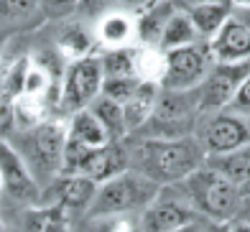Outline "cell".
I'll return each instance as SVG.
<instances>
[{"mask_svg": "<svg viewBox=\"0 0 250 232\" xmlns=\"http://www.w3.org/2000/svg\"><path fill=\"white\" fill-rule=\"evenodd\" d=\"M197 222L204 219L174 184V187H164L161 194L138 214V232H174Z\"/></svg>", "mask_w": 250, "mask_h": 232, "instance_id": "obj_8", "label": "cell"}, {"mask_svg": "<svg viewBox=\"0 0 250 232\" xmlns=\"http://www.w3.org/2000/svg\"><path fill=\"white\" fill-rule=\"evenodd\" d=\"M237 222H245V225H250V199H243L240 202V210H237Z\"/></svg>", "mask_w": 250, "mask_h": 232, "instance_id": "obj_36", "label": "cell"}, {"mask_svg": "<svg viewBox=\"0 0 250 232\" xmlns=\"http://www.w3.org/2000/svg\"><path fill=\"white\" fill-rule=\"evenodd\" d=\"M79 0H39V10L49 21H64L77 13Z\"/></svg>", "mask_w": 250, "mask_h": 232, "instance_id": "obj_30", "label": "cell"}, {"mask_svg": "<svg viewBox=\"0 0 250 232\" xmlns=\"http://www.w3.org/2000/svg\"><path fill=\"white\" fill-rule=\"evenodd\" d=\"M202 41L199 33L194 28V23H191L187 8H179L176 13L166 21L164 26V33H161V41H158V49L161 51H176V49H184V46H191Z\"/></svg>", "mask_w": 250, "mask_h": 232, "instance_id": "obj_20", "label": "cell"}, {"mask_svg": "<svg viewBox=\"0 0 250 232\" xmlns=\"http://www.w3.org/2000/svg\"><path fill=\"white\" fill-rule=\"evenodd\" d=\"M95 41L102 51H115V49H133L138 46V26H135V13L130 10H112L102 16L95 23Z\"/></svg>", "mask_w": 250, "mask_h": 232, "instance_id": "obj_13", "label": "cell"}, {"mask_svg": "<svg viewBox=\"0 0 250 232\" xmlns=\"http://www.w3.org/2000/svg\"><path fill=\"white\" fill-rule=\"evenodd\" d=\"M204 225L207 222H197V225H187V227H181V230H174V232H202Z\"/></svg>", "mask_w": 250, "mask_h": 232, "instance_id": "obj_40", "label": "cell"}, {"mask_svg": "<svg viewBox=\"0 0 250 232\" xmlns=\"http://www.w3.org/2000/svg\"><path fill=\"white\" fill-rule=\"evenodd\" d=\"M158 194H161L158 184L135 171H125L97 187V194L87 210V219H112L143 212Z\"/></svg>", "mask_w": 250, "mask_h": 232, "instance_id": "obj_5", "label": "cell"}, {"mask_svg": "<svg viewBox=\"0 0 250 232\" xmlns=\"http://www.w3.org/2000/svg\"><path fill=\"white\" fill-rule=\"evenodd\" d=\"M209 51L214 64H243L250 62V31L237 23L232 16L217 31V36L209 39Z\"/></svg>", "mask_w": 250, "mask_h": 232, "instance_id": "obj_15", "label": "cell"}, {"mask_svg": "<svg viewBox=\"0 0 250 232\" xmlns=\"http://www.w3.org/2000/svg\"><path fill=\"white\" fill-rule=\"evenodd\" d=\"M13 130H16L13 102H3V100H0V138H8V141H10Z\"/></svg>", "mask_w": 250, "mask_h": 232, "instance_id": "obj_32", "label": "cell"}, {"mask_svg": "<svg viewBox=\"0 0 250 232\" xmlns=\"http://www.w3.org/2000/svg\"><path fill=\"white\" fill-rule=\"evenodd\" d=\"M237 191H240V199H250V179L243 181L240 187H237Z\"/></svg>", "mask_w": 250, "mask_h": 232, "instance_id": "obj_41", "label": "cell"}, {"mask_svg": "<svg viewBox=\"0 0 250 232\" xmlns=\"http://www.w3.org/2000/svg\"><path fill=\"white\" fill-rule=\"evenodd\" d=\"M87 110L92 112L102 125H105V130L110 133L112 141H125V138H128V130H125V120H123V105H118L115 100L100 95Z\"/></svg>", "mask_w": 250, "mask_h": 232, "instance_id": "obj_25", "label": "cell"}, {"mask_svg": "<svg viewBox=\"0 0 250 232\" xmlns=\"http://www.w3.org/2000/svg\"><path fill=\"white\" fill-rule=\"evenodd\" d=\"M10 39V28H0V64H3V49Z\"/></svg>", "mask_w": 250, "mask_h": 232, "instance_id": "obj_38", "label": "cell"}, {"mask_svg": "<svg viewBox=\"0 0 250 232\" xmlns=\"http://www.w3.org/2000/svg\"><path fill=\"white\" fill-rule=\"evenodd\" d=\"M202 232H230V222L227 225H217V222H207Z\"/></svg>", "mask_w": 250, "mask_h": 232, "instance_id": "obj_37", "label": "cell"}, {"mask_svg": "<svg viewBox=\"0 0 250 232\" xmlns=\"http://www.w3.org/2000/svg\"><path fill=\"white\" fill-rule=\"evenodd\" d=\"M118 8H123L120 0H79L74 16L97 23L102 16H107V13H112V10H118Z\"/></svg>", "mask_w": 250, "mask_h": 232, "instance_id": "obj_29", "label": "cell"}, {"mask_svg": "<svg viewBox=\"0 0 250 232\" xmlns=\"http://www.w3.org/2000/svg\"><path fill=\"white\" fill-rule=\"evenodd\" d=\"M97 194V184L79 173H59L49 187L41 189V202L39 204H56L66 212H84L89 210Z\"/></svg>", "mask_w": 250, "mask_h": 232, "instance_id": "obj_12", "label": "cell"}, {"mask_svg": "<svg viewBox=\"0 0 250 232\" xmlns=\"http://www.w3.org/2000/svg\"><path fill=\"white\" fill-rule=\"evenodd\" d=\"M105 227L102 232H138V219L128 217H112V219H102Z\"/></svg>", "mask_w": 250, "mask_h": 232, "instance_id": "obj_33", "label": "cell"}, {"mask_svg": "<svg viewBox=\"0 0 250 232\" xmlns=\"http://www.w3.org/2000/svg\"><path fill=\"white\" fill-rule=\"evenodd\" d=\"M56 43H59V51L64 59L77 62V59H84V56H92L97 41H95V33H89L82 23H66Z\"/></svg>", "mask_w": 250, "mask_h": 232, "instance_id": "obj_21", "label": "cell"}, {"mask_svg": "<svg viewBox=\"0 0 250 232\" xmlns=\"http://www.w3.org/2000/svg\"><path fill=\"white\" fill-rule=\"evenodd\" d=\"M227 112H232V115H237V118H243V120H250V74L240 84V89L235 92L232 102L227 105Z\"/></svg>", "mask_w": 250, "mask_h": 232, "instance_id": "obj_31", "label": "cell"}, {"mask_svg": "<svg viewBox=\"0 0 250 232\" xmlns=\"http://www.w3.org/2000/svg\"><path fill=\"white\" fill-rule=\"evenodd\" d=\"M153 0H120L123 10H130V13H141L143 8H148Z\"/></svg>", "mask_w": 250, "mask_h": 232, "instance_id": "obj_34", "label": "cell"}, {"mask_svg": "<svg viewBox=\"0 0 250 232\" xmlns=\"http://www.w3.org/2000/svg\"><path fill=\"white\" fill-rule=\"evenodd\" d=\"M232 18L250 31V8H232Z\"/></svg>", "mask_w": 250, "mask_h": 232, "instance_id": "obj_35", "label": "cell"}, {"mask_svg": "<svg viewBox=\"0 0 250 232\" xmlns=\"http://www.w3.org/2000/svg\"><path fill=\"white\" fill-rule=\"evenodd\" d=\"M179 10L176 0H153L148 8L135 13V26H138V46H158L166 21Z\"/></svg>", "mask_w": 250, "mask_h": 232, "instance_id": "obj_16", "label": "cell"}, {"mask_svg": "<svg viewBox=\"0 0 250 232\" xmlns=\"http://www.w3.org/2000/svg\"><path fill=\"white\" fill-rule=\"evenodd\" d=\"M141 87V79L138 77H105L102 82V95L115 100L118 105H125L135 92Z\"/></svg>", "mask_w": 250, "mask_h": 232, "instance_id": "obj_28", "label": "cell"}, {"mask_svg": "<svg viewBox=\"0 0 250 232\" xmlns=\"http://www.w3.org/2000/svg\"><path fill=\"white\" fill-rule=\"evenodd\" d=\"M69 212L56 204H36L26 212V232H66Z\"/></svg>", "mask_w": 250, "mask_h": 232, "instance_id": "obj_23", "label": "cell"}, {"mask_svg": "<svg viewBox=\"0 0 250 232\" xmlns=\"http://www.w3.org/2000/svg\"><path fill=\"white\" fill-rule=\"evenodd\" d=\"M212 66H214V59H212L207 41H197L191 46H184V49L168 51L161 89H174V92L199 89L207 74L212 72Z\"/></svg>", "mask_w": 250, "mask_h": 232, "instance_id": "obj_7", "label": "cell"}, {"mask_svg": "<svg viewBox=\"0 0 250 232\" xmlns=\"http://www.w3.org/2000/svg\"><path fill=\"white\" fill-rule=\"evenodd\" d=\"M0 181H3V191L16 202H23L28 207H36L41 202L39 181L33 179L23 156L8 138H0Z\"/></svg>", "mask_w": 250, "mask_h": 232, "instance_id": "obj_11", "label": "cell"}, {"mask_svg": "<svg viewBox=\"0 0 250 232\" xmlns=\"http://www.w3.org/2000/svg\"><path fill=\"white\" fill-rule=\"evenodd\" d=\"M230 232H250V225H245V222H237V219H232V222H230Z\"/></svg>", "mask_w": 250, "mask_h": 232, "instance_id": "obj_39", "label": "cell"}, {"mask_svg": "<svg viewBox=\"0 0 250 232\" xmlns=\"http://www.w3.org/2000/svg\"><path fill=\"white\" fill-rule=\"evenodd\" d=\"M187 13L194 23V28L199 33L202 41H209L217 36V31L225 26L232 16V5L230 0H207V3H197L187 8Z\"/></svg>", "mask_w": 250, "mask_h": 232, "instance_id": "obj_17", "label": "cell"}, {"mask_svg": "<svg viewBox=\"0 0 250 232\" xmlns=\"http://www.w3.org/2000/svg\"><path fill=\"white\" fill-rule=\"evenodd\" d=\"M250 74V62L243 64H214L207 79L197 89L199 97V115H214L227 110V105L232 102L235 92L240 89V84Z\"/></svg>", "mask_w": 250, "mask_h": 232, "instance_id": "obj_10", "label": "cell"}, {"mask_svg": "<svg viewBox=\"0 0 250 232\" xmlns=\"http://www.w3.org/2000/svg\"><path fill=\"white\" fill-rule=\"evenodd\" d=\"M207 166L214 169L217 173H222L225 179H230L232 184L240 187L243 181L250 179V141L245 146H240L237 150H232V153L207 158Z\"/></svg>", "mask_w": 250, "mask_h": 232, "instance_id": "obj_22", "label": "cell"}, {"mask_svg": "<svg viewBox=\"0 0 250 232\" xmlns=\"http://www.w3.org/2000/svg\"><path fill=\"white\" fill-rule=\"evenodd\" d=\"M13 146L18 148V153L23 156L33 179L43 189L62 173L64 146H66V123L49 118V120L39 123L36 127H31V130H18Z\"/></svg>", "mask_w": 250, "mask_h": 232, "instance_id": "obj_3", "label": "cell"}, {"mask_svg": "<svg viewBox=\"0 0 250 232\" xmlns=\"http://www.w3.org/2000/svg\"><path fill=\"white\" fill-rule=\"evenodd\" d=\"M125 171H130L128 146H125L123 141H112L105 148L89 150V156L84 158L82 169H79V176L92 179L100 187V184L115 179V176H120V173H125Z\"/></svg>", "mask_w": 250, "mask_h": 232, "instance_id": "obj_14", "label": "cell"}, {"mask_svg": "<svg viewBox=\"0 0 250 232\" xmlns=\"http://www.w3.org/2000/svg\"><path fill=\"white\" fill-rule=\"evenodd\" d=\"M166 74V51L158 46H135V77L146 84L161 87Z\"/></svg>", "mask_w": 250, "mask_h": 232, "instance_id": "obj_24", "label": "cell"}, {"mask_svg": "<svg viewBox=\"0 0 250 232\" xmlns=\"http://www.w3.org/2000/svg\"><path fill=\"white\" fill-rule=\"evenodd\" d=\"M158 95H161V87L158 84H146L141 82L138 92L123 105V120H125V130L128 135H133L135 130L151 120V115L156 110V102H158Z\"/></svg>", "mask_w": 250, "mask_h": 232, "instance_id": "obj_18", "label": "cell"}, {"mask_svg": "<svg viewBox=\"0 0 250 232\" xmlns=\"http://www.w3.org/2000/svg\"><path fill=\"white\" fill-rule=\"evenodd\" d=\"M232 8H250V0H230Z\"/></svg>", "mask_w": 250, "mask_h": 232, "instance_id": "obj_42", "label": "cell"}, {"mask_svg": "<svg viewBox=\"0 0 250 232\" xmlns=\"http://www.w3.org/2000/svg\"><path fill=\"white\" fill-rule=\"evenodd\" d=\"M0 191H3V181H0Z\"/></svg>", "mask_w": 250, "mask_h": 232, "instance_id": "obj_43", "label": "cell"}, {"mask_svg": "<svg viewBox=\"0 0 250 232\" xmlns=\"http://www.w3.org/2000/svg\"><path fill=\"white\" fill-rule=\"evenodd\" d=\"M66 135L77 143L92 148V150L105 148L107 143H112V138L105 130V125H102L89 110H79V112L69 115V120H66Z\"/></svg>", "mask_w": 250, "mask_h": 232, "instance_id": "obj_19", "label": "cell"}, {"mask_svg": "<svg viewBox=\"0 0 250 232\" xmlns=\"http://www.w3.org/2000/svg\"><path fill=\"white\" fill-rule=\"evenodd\" d=\"M199 97L197 89L174 92L161 89L151 120L125 141H176V138L197 135L199 125Z\"/></svg>", "mask_w": 250, "mask_h": 232, "instance_id": "obj_2", "label": "cell"}, {"mask_svg": "<svg viewBox=\"0 0 250 232\" xmlns=\"http://www.w3.org/2000/svg\"><path fill=\"white\" fill-rule=\"evenodd\" d=\"M176 187L187 196V202L199 212L204 222L227 225L237 217V210H240V202H243L237 184L225 179L222 173L209 169L207 164L191 173L189 179L176 184Z\"/></svg>", "mask_w": 250, "mask_h": 232, "instance_id": "obj_4", "label": "cell"}, {"mask_svg": "<svg viewBox=\"0 0 250 232\" xmlns=\"http://www.w3.org/2000/svg\"><path fill=\"white\" fill-rule=\"evenodd\" d=\"M102 62L100 56H84V59L69 62L64 69L62 87H59V112L74 115L79 110H87L102 95Z\"/></svg>", "mask_w": 250, "mask_h": 232, "instance_id": "obj_6", "label": "cell"}, {"mask_svg": "<svg viewBox=\"0 0 250 232\" xmlns=\"http://www.w3.org/2000/svg\"><path fill=\"white\" fill-rule=\"evenodd\" d=\"M33 16H41L39 0H0V28H5V23H21Z\"/></svg>", "mask_w": 250, "mask_h": 232, "instance_id": "obj_27", "label": "cell"}, {"mask_svg": "<svg viewBox=\"0 0 250 232\" xmlns=\"http://www.w3.org/2000/svg\"><path fill=\"white\" fill-rule=\"evenodd\" d=\"M100 62L105 77H135V46L133 49L102 51Z\"/></svg>", "mask_w": 250, "mask_h": 232, "instance_id": "obj_26", "label": "cell"}, {"mask_svg": "<svg viewBox=\"0 0 250 232\" xmlns=\"http://www.w3.org/2000/svg\"><path fill=\"white\" fill-rule=\"evenodd\" d=\"M128 146L130 171L158 187H174L207 164V153L197 135L176 141H123Z\"/></svg>", "mask_w": 250, "mask_h": 232, "instance_id": "obj_1", "label": "cell"}, {"mask_svg": "<svg viewBox=\"0 0 250 232\" xmlns=\"http://www.w3.org/2000/svg\"><path fill=\"white\" fill-rule=\"evenodd\" d=\"M197 138H199L207 158L225 156V153H232V150H237L240 146H245L250 141V125H248V120L222 110V112L199 118Z\"/></svg>", "mask_w": 250, "mask_h": 232, "instance_id": "obj_9", "label": "cell"}]
</instances>
